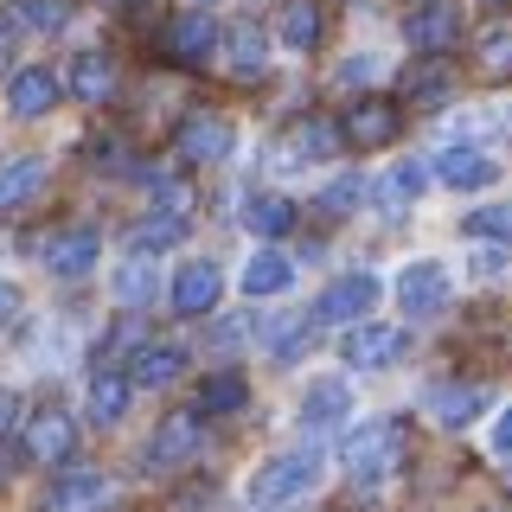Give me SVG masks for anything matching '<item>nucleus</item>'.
<instances>
[{
	"label": "nucleus",
	"instance_id": "nucleus-32",
	"mask_svg": "<svg viewBox=\"0 0 512 512\" xmlns=\"http://www.w3.org/2000/svg\"><path fill=\"white\" fill-rule=\"evenodd\" d=\"M244 397H250V384L237 378V372H218V378H205V384H199V410H205V416L244 410Z\"/></svg>",
	"mask_w": 512,
	"mask_h": 512
},
{
	"label": "nucleus",
	"instance_id": "nucleus-6",
	"mask_svg": "<svg viewBox=\"0 0 512 512\" xmlns=\"http://www.w3.org/2000/svg\"><path fill=\"white\" fill-rule=\"evenodd\" d=\"M58 71H45V64H26V71H13L7 77V116L13 122H39V116H52L58 109Z\"/></svg>",
	"mask_w": 512,
	"mask_h": 512
},
{
	"label": "nucleus",
	"instance_id": "nucleus-22",
	"mask_svg": "<svg viewBox=\"0 0 512 512\" xmlns=\"http://www.w3.org/2000/svg\"><path fill=\"white\" fill-rule=\"evenodd\" d=\"M346 410H352V384L346 378H314L308 391H301V423H308V429L340 423Z\"/></svg>",
	"mask_w": 512,
	"mask_h": 512
},
{
	"label": "nucleus",
	"instance_id": "nucleus-15",
	"mask_svg": "<svg viewBox=\"0 0 512 512\" xmlns=\"http://www.w3.org/2000/svg\"><path fill=\"white\" fill-rule=\"evenodd\" d=\"M436 173L455 192H480V186H493L500 180V160L493 154H480V148H442V160H436Z\"/></svg>",
	"mask_w": 512,
	"mask_h": 512
},
{
	"label": "nucleus",
	"instance_id": "nucleus-34",
	"mask_svg": "<svg viewBox=\"0 0 512 512\" xmlns=\"http://www.w3.org/2000/svg\"><path fill=\"white\" fill-rule=\"evenodd\" d=\"M474 58L487 77H512V26H487L474 39Z\"/></svg>",
	"mask_w": 512,
	"mask_h": 512
},
{
	"label": "nucleus",
	"instance_id": "nucleus-4",
	"mask_svg": "<svg viewBox=\"0 0 512 512\" xmlns=\"http://www.w3.org/2000/svg\"><path fill=\"white\" fill-rule=\"evenodd\" d=\"M20 448L32 461H64L77 448V423H71V410L64 404H39L26 416V436H20Z\"/></svg>",
	"mask_w": 512,
	"mask_h": 512
},
{
	"label": "nucleus",
	"instance_id": "nucleus-31",
	"mask_svg": "<svg viewBox=\"0 0 512 512\" xmlns=\"http://www.w3.org/2000/svg\"><path fill=\"white\" fill-rule=\"evenodd\" d=\"M410 96L416 103H448V96H455V71H448V58H429V64H416L410 71Z\"/></svg>",
	"mask_w": 512,
	"mask_h": 512
},
{
	"label": "nucleus",
	"instance_id": "nucleus-38",
	"mask_svg": "<svg viewBox=\"0 0 512 512\" xmlns=\"http://www.w3.org/2000/svg\"><path fill=\"white\" fill-rule=\"evenodd\" d=\"M378 71H384V58L378 52H359V58L340 64V84H365V77H378Z\"/></svg>",
	"mask_w": 512,
	"mask_h": 512
},
{
	"label": "nucleus",
	"instance_id": "nucleus-9",
	"mask_svg": "<svg viewBox=\"0 0 512 512\" xmlns=\"http://www.w3.org/2000/svg\"><path fill=\"white\" fill-rule=\"evenodd\" d=\"M404 39L416 45V52L442 58L448 45L461 39V7H448V0H429V7H416V13H410V26H404Z\"/></svg>",
	"mask_w": 512,
	"mask_h": 512
},
{
	"label": "nucleus",
	"instance_id": "nucleus-40",
	"mask_svg": "<svg viewBox=\"0 0 512 512\" xmlns=\"http://www.w3.org/2000/svg\"><path fill=\"white\" fill-rule=\"evenodd\" d=\"M237 340H244V320H218V327H212V346L218 352H237Z\"/></svg>",
	"mask_w": 512,
	"mask_h": 512
},
{
	"label": "nucleus",
	"instance_id": "nucleus-1",
	"mask_svg": "<svg viewBox=\"0 0 512 512\" xmlns=\"http://www.w3.org/2000/svg\"><path fill=\"white\" fill-rule=\"evenodd\" d=\"M320 474H327V448H282V455H269L263 468L250 474V506L256 512H276V506H295L308 500L320 487Z\"/></svg>",
	"mask_w": 512,
	"mask_h": 512
},
{
	"label": "nucleus",
	"instance_id": "nucleus-12",
	"mask_svg": "<svg viewBox=\"0 0 512 512\" xmlns=\"http://www.w3.org/2000/svg\"><path fill=\"white\" fill-rule=\"evenodd\" d=\"M109 500V480L96 468H71L52 480V493H45V512H103Z\"/></svg>",
	"mask_w": 512,
	"mask_h": 512
},
{
	"label": "nucleus",
	"instance_id": "nucleus-17",
	"mask_svg": "<svg viewBox=\"0 0 512 512\" xmlns=\"http://www.w3.org/2000/svg\"><path fill=\"white\" fill-rule=\"evenodd\" d=\"M64 84H71L77 103H109V96H116V58L109 52H77Z\"/></svg>",
	"mask_w": 512,
	"mask_h": 512
},
{
	"label": "nucleus",
	"instance_id": "nucleus-2",
	"mask_svg": "<svg viewBox=\"0 0 512 512\" xmlns=\"http://www.w3.org/2000/svg\"><path fill=\"white\" fill-rule=\"evenodd\" d=\"M378 295H384V282L372 269H352V276L327 282V295L314 301V320H327V327H359V320L378 308Z\"/></svg>",
	"mask_w": 512,
	"mask_h": 512
},
{
	"label": "nucleus",
	"instance_id": "nucleus-3",
	"mask_svg": "<svg viewBox=\"0 0 512 512\" xmlns=\"http://www.w3.org/2000/svg\"><path fill=\"white\" fill-rule=\"evenodd\" d=\"M397 448H404V423H391V416L365 423L359 436L346 442V468H352V480H384V474L397 468Z\"/></svg>",
	"mask_w": 512,
	"mask_h": 512
},
{
	"label": "nucleus",
	"instance_id": "nucleus-7",
	"mask_svg": "<svg viewBox=\"0 0 512 512\" xmlns=\"http://www.w3.org/2000/svg\"><path fill=\"white\" fill-rule=\"evenodd\" d=\"M218 295H224V269H218V263H186L180 276L167 282V301H173V314H186V320L212 314V308H218Z\"/></svg>",
	"mask_w": 512,
	"mask_h": 512
},
{
	"label": "nucleus",
	"instance_id": "nucleus-29",
	"mask_svg": "<svg viewBox=\"0 0 512 512\" xmlns=\"http://www.w3.org/2000/svg\"><path fill=\"white\" fill-rule=\"evenodd\" d=\"M282 45H295V52H308V45H320V7L314 0H288L282 7Z\"/></svg>",
	"mask_w": 512,
	"mask_h": 512
},
{
	"label": "nucleus",
	"instance_id": "nucleus-5",
	"mask_svg": "<svg viewBox=\"0 0 512 512\" xmlns=\"http://www.w3.org/2000/svg\"><path fill=\"white\" fill-rule=\"evenodd\" d=\"M397 308L410 320H436L448 308V269L442 263H404V276H397Z\"/></svg>",
	"mask_w": 512,
	"mask_h": 512
},
{
	"label": "nucleus",
	"instance_id": "nucleus-33",
	"mask_svg": "<svg viewBox=\"0 0 512 512\" xmlns=\"http://www.w3.org/2000/svg\"><path fill=\"white\" fill-rule=\"evenodd\" d=\"M180 237H186V218H180V212H154V218H141V224H135V250H141V256L180 244Z\"/></svg>",
	"mask_w": 512,
	"mask_h": 512
},
{
	"label": "nucleus",
	"instance_id": "nucleus-39",
	"mask_svg": "<svg viewBox=\"0 0 512 512\" xmlns=\"http://www.w3.org/2000/svg\"><path fill=\"white\" fill-rule=\"evenodd\" d=\"M487 448H493L500 461H512V404L500 410V423H493V442H487Z\"/></svg>",
	"mask_w": 512,
	"mask_h": 512
},
{
	"label": "nucleus",
	"instance_id": "nucleus-25",
	"mask_svg": "<svg viewBox=\"0 0 512 512\" xmlns=\"http://www.w3.org/2000/svg\"><path fill=\"white\" fill-rule=\"evenodd\" d=\"M109 295L122 301V308H148V301L160 295V276L148 256H128V263H116V276H109Z\"/></svg>",
	"mask_w": 512,
	"mask_h": 512
},
{
	"label": "nucleus",
	"instance_id": "nucleus-13",
	"mask_svg": "<svg viewBox=\"0 0 512 512\" xmlns=\"http://www.w3.org/2000/svg\"><path fill=\"white\" fill-rule=\"evenodd\" d=\"M199 455V416L180 410V416H167V423L148 436V468H180V461Z\"/></svg>",
	"mask_w": 512,
	"mask_h": 512
},
{
	"label": "nucleus",
	"instance_id": "nucleus-43",
	"mask_svg": "<svg viewBox=\"0 0 512 512\" xmlns=\"http://www.w3.org/2000/svg\"><path fill=\"white\" fill-rule=\"evenodd\" d=\"M0 474H7V448H0Z\"/></svg>",
	"mask_w": 512,
	"mask_h": 512
},
{
	"label": "nucleus",
	"instance_id": "nucleus-23",
	"mask_svg": "<svg viewBox=\"0 0 512 512\" xmlns=\"http://www.w3.org/2000/svg\"><path fill=\"white\" fill-rule=\"evenodd\" d=\"M288 282H295V263L276 250V244H263L244 263V295H256V301H269V295H288Z\"/></svg>",
	"mask_w": 512,
	"mask_h": 512
},
{
	"label": "nucleus",
	"instance_id": "nucleus-14",
	"mask_svg": "<svg viewBox=\"0 0 512 512\" xmlns=\"http://www.w3.org/2000/svg\"><path fill=\"white\" fill-rule=\"evenodd\" d=\"M282 141H288V148H282V160H288V167H314V160H333V154H340V128H333L327 116H308V122H295Z\"/></svg>",
	"mask_w": 512,
	"mask_h": 512
},
{
	"label": "nucleus",
	"instance_id": "nucleus-16",
	"mask_svg": "<svg viewBox=\"0 0 512 512\" xmlns=\"http://www.w3.org/2000/svg\"><path fill=\"white\" fill-rule=\"evenodd\" d=\"M231 141H237V128L224 122V116H192L186 128H180V154L186 160H231Z\"/></svg>",
	"mask_w": 512,
	"mask_h": 512
},
{
	"label": "nucleus",
	"instance_id": "nucleus-37",
	"mask_svg": "<svg viewBox=\"0 0 512 512\" xmlns=\"http://www.w3.org/2000/svg\"><path fill=\"white\" fill-rule=\"evenodd\" d=\"M320 205H327V212H359V205H365V180H359V173H340V180L320 192Z\"/></svg>",
	"mask_w": 512,
	"mask_h": 512
},
{
	"label": "nucleus",
	"instance_id": "nucleus-21",
	"mask_svg": "<svg viewBox=\"0 0 512 512\" xmlns=\"http://www.w3.org/2000/svg\"><path fill=\"white\" fill-rule=\"evenodd\" d=\"M45 180H52V167H45V160H13V167H0V218H7V212H26V205L45 192Z\"/></svg>",
	"mask_w": 512,
	"mask_h": 512
},
{
	"label": "nucleus",
	"instance_id": "nucleus-41",
	"mask_svg": "<svg viewBox=\"0 0 512 512\" xmlns=\"http://www.w3.org/2000/svg\"><path fill=\"white\" fill-rule=\"evenodd\" d=\"M7 314H20V295H13V288H0V320Z\"/></svg>",
	"mask_w": 512,
	"mask_h": 512
},
{
	"label": "nucleus",
	"instance_id": "nucleus-8",
	"mask_svg": "<svg viewBox=\"0 0 512 512\" xmlns=\"http://www.w3.org/2000/svg\"><path fill=\"white\" fill-rule=\"evenodd\" d=\"M180 378H186V346H173V340H148L135 352V365H128V391H167Z\"/></svg>",
	"mask_w": 512,
	"mask_h": 512
},
{
	"label": "nucleus",
	"instance_id": "nucleus-28",
	"mask_svg": "<svg viewBox=\"0 0 512 512\" xmlns=\"http://www.w3.org/2000/svg\"><path fill=\"white\" fill-rule=\"evenodd\" d=\"M122 410H128V378H122V372H96V378H90V423L116 429Z\"/></svg>",
	"mask_w": 512,
	"mask_h": 512
},
{
	"label": "nucleus",
	"instance_id": "nucleus-10",
	"mask_svg": "<svg viewBox=\"0 0 512 512\" xmlns=\"http://www.w3.org/2000/svg\"><path fill=\"white\" fill-rule=\"evenodd\" d=\"M404 327H352L346 333V365H359V372H384V365L404 359Z\"/></svg>",
	"mask_w": 512,
	"mask_h": 512
},
{
	"label": "nucleus",
	"instance_id": "nucleus-24",
	"mask_svg": "<svg viewBox=\"0 0 512 512\" xmlns=\"http://www.w3.org/2000/svg\"><path fill=\"white\" fill-rule=\"evenodd\" d=\"M167 52L180 58V64H205V58H218V26L205 20V13H186V20H173V26H167Z\"/></svg>",
	"mask_w": 512,
	"mask_h": 512
},
{
	"label": "nucleus",
	"instance_id": "nucleus-11",
	"mask_svg": "<svg viewBox=\"0 0 512 512\" xmlns=\"http://www.w3.org/2000/svg\"><path fill=\"white\" fill-rule=\"evenodd\" d=\"M96 256H103L96 231L71 224V231H58L52 244H45V269H52V276H64V282H77V276H90V269H96Z\"/></svg>",
	"mask_w": 512,
	"mask_h": 512
},
{
	"label": "nucleus",
	"instance_id": "nucleus-30",
	"mask_svg": "<svg viewBox=\"0 0 512 512\" xmlns=\"http://www.w3.org/2000/svg\"><path fill=\"white\" fill-rule=\"evenodd\" d=\"M461 231H468L474 244H500V250H512V205H480V212L461 218Z\"/></svg>",
	"mask_w": 512,
	"mask_h": 512
},
{
	"label": "nucleus",
	"instance_id": "nucleus-27",
	"mask_svg": "<svg viewBox=\"0 0 512 512\" xmlns=\"http://www.w3.org/2000/svg\"><path fill=\"white\" fill-rule=\"evenodd\" d=\"M244 224L269 244V237H282L288 224H295V205H288L282 192H250V199H244Z\"/></svg>",
	"mask_w": 512,
	"mask_h": 512
},
{
	"label": "nucleus",
	"instance_id": "nucleus-36",
	"mask_svg": "<svg viewBox=\"0 0 512 512\" xmlns=\"http://www.w3.org/2000/svg\"><path fill=\"white\" fill-rule=\"evenodd\" d=\"M301 346H308V320H282V327L269 333V359H276V365H295Z\"/></svg>",
	"mask_w": 512,
	"mask_h": 512
},
{
	"label": "nucleus",
	"instance_id": "nucleus-35",
	"mask_svg": "<svg viewBox=\"0 0 512 512\" xmlns=\"http://www.w3.org/2000/svg\"><path fill=\"white\" fill-rule=\"evenodd\" d=\"M13 20H20L26 32H64L71 26V7H64V0H20Z\"/></svg>",
	"mask_w": 512,
	"mask_h": 512
},
{
	"label": "nucleus",
	"instance_id": "nucleus-19",
	"mask_svg": "<svg viewBox=\"0 0 512 512\" xmlns=\"http://www.w3.org/2000/svg\"><path fill=\"white\" fill-rule=\"evenodd\" d=\"M218 52H224V71H231L237 84H256V77L269 71V39H263L256 26L231 32V39H218Z\"/></svg>",
	"mask_w": 512,
	"mask_h": 512
},
{
	"label": "nucleus",
	"instance_id": "nucleus-26",
	"mask_svg": "<svg viewBox=\"0 0 512 512\" xmlns=\"http://www.w3.org/2000/svg\"><path fill=\"white\" fill-rule=\"evenodd\" d=\"M423 180H429L423 160H391V173L378 180V205L384 212H410V205L423 199Z\"/></svg>",
	"mask_w": 512,
	"mask_h": 512
},
{
	"label": "nucleus",
	"instance_id": "nucleus-42",
	"mask_svg": "<svg viewBox=\"0 0 512 512\" xmlns=\"http://www.w3.org/2000/svg\"><path fill=\"white\" fill-rule=\"evenodd\" d=\"M7 416H13V391H0V423H7Z\"/></svg>",
	"mask_w": 512,
	"mask_h": 512
},
{
	"label": "nucleus",
	"instance_id": "nucleus-20",
	"mask_svg": "<svg viewBox=\"0 0 512 512\" xmlns=\"http://www.w3.org/2000/svg\"><path fill=\"white\" fill-rule=\"evenodd\" d=\"M480 410H487V391H480V384H436V391H429V416H436L442 429H468Z\"/></svg>",
	"mask_w": 512,
	"mask_h": 512
},
{
	"label": "nucleus",
	"instance_id": "nucleus-18",
	"mask_svg": "<svg viewBox=\"0 0 512 512\" xmlns=\"http://www.w3.org/2000/svg\"><path fill=\"white\" fill-rule=\"evenodd\" d=\"M340 135H346V141H359V148L397 141V103H384V96H365V103H352V116H346Z\"/></svg>",
	"mask_w": 512,
	"mask_h": 512
}]
</instances>
